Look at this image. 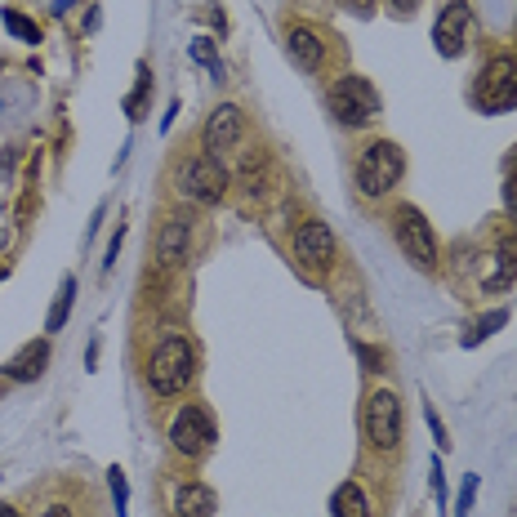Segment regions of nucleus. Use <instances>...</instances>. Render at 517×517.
Returning a JSON list of instances; mask_svg holds the SVG:
<instances>
[{"label": "nucleus", "mask_w": 517, "mask_h": 517, "mask_svg": "<svg viewBox=\"0 0 517 517\" xmlns=\"http://www.w3.org/2000/svg\"><path fill=\"white\" fill-rule=\"evenodd\" d=\"M0 23H5V32H9V36H18L23 45H41V27H36L23 9L5 5V9H0Z\"/></svg>", "instance_id": "aec40b11"}, {"label": "nucleus", "mask_w": 517, "mask_h": 517, "mask_svg": "<svg viewBox=\"0 0 517 517\" xmlns=\"http://www.w3.org/2000/svg\"><path fill=\"white\" fill-rule=\"evenodd\" d=\"M362 433L366 446L379 455H392L402 438H406V415H402V397L392 388H374L362 402Z\"/></svg>", "instance_id": "0eeeda50"}, {"label": "nucleus", "mask_w": 517, "mask_h": 517, "mask_svg": "<svg viewBox=\"0 0 517 517\" xmlns=\"http://www.w3.org/2000/svg\"><path fill=\"white\" fill-rule=\"evenodd\" d=\"M473 107L486 116H500L517 107V54H495L473 80Z\"/></svg>", "instance_id": "6e6552de"}, {"label": "nucleus", "mask_w": 517, "mask_h": 517, "mask_svg": "<svg viewBox=\"0 0 517 517\" xmlns=\"http://www.w3.org/2000/svg\"><path fill=\"white\" fill-rule=\"evenodd\" d=\"M424 420H429V429H433V438H438V450H446L450 438H446V424L438 420V411H433V406H424Z\"/></svg>", "instance_id": "bb28decb"}, {"label": "nucleus", "mask_w": 517, "mask_h": 517, "mask_svg": "<svg viewBox=\"0 0 517 517\" xmlns=\"http://www.w3.org/2000/svg\"><path fill=\"white\" fill-rule=\"evenodd\" d=\"M219 509V495L206 486V482H179L174 486V495H170V513L174 517H215Z\"/></svg>", "instance_id": "dca6fc26"}, {"label": "nucleus", "mask_w": 517, "mask_h": 517, "mask_svg": "<svg viewBox=\"0 0 517 517\" xmlns=\"http://www.w3.org/2000/svg\"><path fill=\"white\" fill-rule=\"evenodd\" d=\"M473 36V5L468 0H446L438 9V23H433V45L442 59H459L464 45Z\"/></svg>", "instance_id": "f8f14e48"}, {"label": "nucleus", "mask_w": 517, "mask_h": 517, "mask_svg": "<svg viewBox=\"0 0 517 517\" xmlns=\"http://www.w3.org/2000/svg\"><path fill=\"white\" fill-rule=\"evenodd\" d=\"M500 326H509V308H491V312H482L477 321H468V330L459 335V344H464V348H477V344H486Z\"/></svg>", "instance_id": "a211bd4d"}, {"label": "nucleus", "mask_w": 517, "mask_h": 517, "mask_svg": "<svg viewBox=\"0 0 517 517\" xmlns=\"http://www.w3.org/2000/svg\"><path fill=\"white\" fill-rule=\"evenodd\" d=\"M291 254H295V263L308 277H326V272H335V263H339V236L330 232V223L303 219L295 232H291Z\"/></svg>", "instance_id": "1a4fd4ad"}, {"label": "nucleus", "mask_w": 517, "mask_h": 517, "mask_svg": "<svg viewBox=\"0 0 517 517\" xmlns=\"http://www.w3.org/2000/svg\"><path fill=\"white\" fill-rule=\"evenodd\" d=\"M107 486H112V500H116V517H130V482H125L121 464L107 468Z\"/></svg>", "instance_id": "5701e85b"}, {"label": "nucleus", "mask_w": 517, "mask_h": 517, "mask_svg": "<svg viewBox=\"0 0 517 517\" xmlns=\"http://www.w3.org/2000/svg\"><path fill=\"white\" fill-rule=\"evenodd\" d=\"M241 139H245V112L236 103H219L201 125V152L215 156V161H227L241 148Z\"/></svg>", "instance_id": "9b49d317"}, {"label": "nucleus", "mask_w": 517, "mask_h": 517, "mask_svg": "<svg viewBox=\"0 0 517 517\" xmlns=\"http://www.w3.org/2000/svg\"><path fill=\"white\" fill-rule=\"evenodd\" d=\"M491 272L482 277V291L486 295H500V291H509L517 282V232H504L500 241H495V250H491Z\"/></svg>", "instance_id": "2eb2a0df"}, {"label": "nucleus", "mask_w": 517, "mask_h": 517, "mask_svg": "<svg viewBox=\"0 0 517 517\" xmlns=\"http://www.w3.org/2000/svg\"><path fill=\"white\" fill-rule=\"evenodd\" d=\"M50 362H54V344H50V335H36L5 362V379L9 383H36L50 370Z\"/></svg>", "instance_id": "4468645a"}, {"label": "nucleus", "mask_w": 517, "mask_h": 517, "mask_svg": "<svg viewBox=\"0 0 517 517\" xmlns=\"http://www.w3.org/2000/svg\"><path fill=\"white\" fill-rule=\"evenodd\" d=\"M192 254H197V215L192 206H174L156 227V263L165 272H179L192 263Z\"/></svg>", "instance_id": "9d476101"}, {"label": "nucleus", "mask_w": 517, "mask_h": 517, "mask_svg": "<svg viewBox=\"0 0 517 517\" xmlns=\"http://www.w3.org/2000/svg\"><path fill=\"white\" fill-rule=\"evenodd\" d=\"M148 89H152V72H148V63H139V80H134V89H130V98H125V116H130V121H139V116H143Z\"/></svg>", "instance_id": "4be33fe9"}, {"label": "nucleus", "mask_w": 517, "mask_h": 517, "mask_svg": "<svg viewBox=\"0 0 517 517\" xmlns=\"http://www.w3.org/2000/svg\"><path fill=\"white\" fill-rule=\"evenodd\" d=\"M72 303H76V277L68 272V277L59 282V295H54L50 317H45V335H59V330L68 326V317H72Z\"/></svg>", "instance_id": "6ab92c4d"}, {"label": "nucleus", "mask_w": 517, "mask_h": 517, "mask_svg": "<svg viewBox=\"0 0 517 517\" xmlns=\"http://www.w3.org/2000/svg\"><path fill=\"white\" fill-rule=\"evenodd\" d=\"M406 179V152L392 139H370L366 148H357L353 156V188L366 201H383L397 183Z\"/></svg>", "instance_id": "7ed1b4c3"}, {"label": "nucleus", "mask_w": 517, "mask_h": 517, "mask_svg": "<svg viewBox=\"0 0 517 517\" xmlns=\"http://www.w3.org/2000/svg\"><path fill=\"white\" fill-rule=\"evenodd\" d=\"M504 215H509V223L517 227V170L504 179Z\"/></svg>", "instance_id": "a878e982"}, {"label": "nucleus", "mask_w": 517, "mask_h": 517, "mask_svg": "<svg viewBox=\"0 0 517 517\" xmlns=\"http://www.w3.org/2000/svg\"><path fill=\"white\" fill-rule=\"evenodd\" d=\"M197 344L188 339V335H179V330H170V335H161L156 344H152L148 362H143V383H148L152 397H179V392H188L192 383H197Z\"/></svg>", "instance_id": "f257e3e1"}, {"label": "nucleus", "mask_w": 517, "mask_h": 517, "mask_svg": "<svg viewBox=\"0 0 517 517\" xmlns=\"http://www.w3.org/2000/svg\"><path fill=\"white\" fill-rule=\"evenodd\" d=\"M509 165H513V170H517V148H513V156H509Z\"/></svg>", "instance_id": "72a5a7b5"}, {"label": "nucleus", "mask_w": 517, "mask_h": 517, "mask_svg": "<svg viewBox=\"0 0 517 517\" xmlns=\"http://www.w3.org/2000/svg\"><path fill=\"white\" fill-rule=\"evenodd\" d=\"M192 59H197V63H201L206 72L215 76L219 85L227 80V72H223V59L215 54V41H210V36H197V41H192Z\"/></svg>", "instance_id": "412c9836"}, {"label": "nucleus", "mask_w": 517, "mask_h": 517, "mask_svg": "<svg viewBox=\"0 0 517 517\" xmlns=\"http://www.w3.org/2000/svg\"><path fill=\"white\" fill-rule=\"evenodd\" d=\"M170 188L179 197V206H192V210H215L223 206L227 188H232V174L227 165L206 156V152H183L170 170Z\"/></svg>", "instance_id": "f03ea898"}, {"label": "nucleus", "mask_w": 517, "mask_h": 517, "mask_svg": "<svg viewBox=\"0 0 517 517\" xmlns=\"http://www.w3.org/2000/svg\"><path fill=\"white\" fill-rule=\"evenodd\" d=\"M326 107H330V116H335L344 130H366V125L379 121V112H383L379 89L357 72H344V76L330 80V89H326Z\"/></svg>", "instance_id": "20e7f679"}, {"label": "nucleus", "mask_w": 517, "mask_h": 517, "mask_svg": "<svg viewBox=\"0 0 517 517\" xmlns=\"http://www.w3.org/2000/svg\"><path fill=\"white\" fill-rule=\"evenodd\" d=\"M339 9H348V14H357V18H370V14H374V0H339Z\"/></svg>", "instance_id": "c85d7f7f"}, {"label": "nucleus", "mask_w": 517, "mask_h": 517, "mask_svg": "<svg viewBox=\"0 0 517 517\" xmlns=\"http://www.w3.org/2000/svg\"><path fill=\"white\" fill-rule=\"evenodd\" d=\"M388 9H392L397 18H411V14L420 9V0H388Z\"/></svg>", "instance_id": "c756f323"}, {"label": "nucleus", "mask_w": 517, "mask_h": 517, "mask_svg": "<svg viewBox=\"0 0 517 517\" xmlns=\"http://www.w3.org/2000/svg\"><path fill=\"white\" fill-rule=\"evenodd\" d=\"M9 236H14V232H9V223H0V250L9 245Z\"/></svg>", "instance_id": "473e14b6"}, {"label": "nucleus", "mask_w": 517, "mask_h": 517, "mask_svg": "<svg viewBox=\"0 0 517 517\" xmlns=\"http://www.w3.org/2000/svg\"><path fill=\"white\" fill-rule=\"evenodd\" d=\"M388 223H392V241L402 245V254H406L415 268H424V272H438V268H442V241H438L433 223H429V215H424L420 206H411V201L392 206Z\"/></svg>", "instance_id": "39448f33"}, {"label": "nucleus", "mask_w": 517, "mask_h": 517, "mask_svg": "<svg viewBox=\"0 0 517 517\" xmlns=\"http://www.w3.org/2000/svg\"><path fill=\"white\" fill-rule=\"evenodd\" d=\"M121 241H125V227L116 223V232H112V241H107V259H103V272H112V263H116V254H121Z\"/></svg>", "instance_id": "cd10ccee"}, {"label": "nucleus", "mask_w": 517, "mask_h": 517, "mask_svg": "<svg viewBox=\"0 0 517 517\" xmlns=\"http://www.w3.org/2000/svg\"><path fill=\"white\" fill-rule=\"evenodd\" d=\"M0 517H23V513H18L14 504H5V500H0Z\"/></svg>", "instance_id": "2f4dec72"}, {"label": "nucleus", "mask_w": 517, "mask_h": 517, "mask_svg": "<svg viewBox=\"0 0 517 517\" xmlns=\"http://www.w3.org/2000/svg\"><path fill=\"white\" fill-rule=\"evenodd\" d=\"M429 486H433V495H438V509H446V468L438 455H433V468H429Z\"/></svg>", "instance_id": "393cba45"}, {"label": "nucleus", "mask_w": 517, "mask_h": 517, "mask_svg": "<svg viewBox=\"0 0 517 517\" xmlns=\"http://www.w3.org/2000/svg\"><path fill=\"white\" fill-rule=\"evenodd\" d=\"M41 517H76V513H72V504L54 500V504H45V509H41Z\"/></svg>", "instance_id": "7c9ffc66"}, {"label": "nucleus", "mask_w": 517, "mask_h": 517, "mask_svg": "<svg viewBox=\"0 0 517 517\" xmlns=\"http://www.w3.org/2000/svg\"><path fill=\"white\" fill-rule=\"evenodd\" d=\"M0 282H5V268H0Z\"/></svg>", "instance_id": "f704fd0d"}, {"label": "nucleus", "mask_w": 517, "mask_h": 517, "mask_svg": "<svg viewBox=\"0 0 517 517\" xmlns=\"http://www.w3.org/2000/svg\"><path fill=\"white\" fill-rule=\"evenodd\" d=\"M286 54H291V63L299 72H321L330 50H326V36L312 23L295 18V23H286Z\"/></svg>", "instance_id": "ddd939ff"}, {"label": "nucleus", "mask_w": 517, "mask_h": 517, "mask_svg": "<svg viewBox=\"0 0 517 517\" xmlns=\"http://www.w3.org/2000/svg\"><path fill=\"white\" fill-rule=\"evenodd\" d=\"M477 486H482V482H477V473H468V477H464V486H459V495H455V517H468V513H473Z\"/></svg>", "instance_id": "b1692460"}, {"label": "nucleus", "mask_w": 517, "mask_h": 517, "mask_svg": "<svg viewBox=\"0 0 517 517\" xmlns=\"http://www.w3.org/2000/svg\"><path fill=\"white\" fill-rule=\"evenodd\" d=\"M330 517H374V500L362 482H339L330 495Z\"/></svg>", "instance_id": "f3484780"}, {"label": "nucleus", "mask_w": 517, "mask_h": 517, "mask_svg": "<svg viewBox=\"0 0 517 517\" xmlns=\"http://www.w3.org/2000/svg\"><path fill=\"white\" fill-rule=\"evenodd\" d=\"M513 32H517V27H513Z\"/></svg>", "instance_id": "c9c22d12"}, {"label": "nucleus", "mask_w": 517, "mask_h": 517, "mask_svg": "<svg viewBox=\"0 0 517 517\" xmlns=\"http://www.w3.org/2000/svg\"><path fill=\"white\" fill-rule=\"evenodd\" d=\"M165 438H170V450H174V455L201 459V455H210L215 442H219V424H215V415H210L206 402H183V406L170 415Z\"/></svg>", "instance_id": "423d86ee"}]
</instances>
